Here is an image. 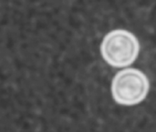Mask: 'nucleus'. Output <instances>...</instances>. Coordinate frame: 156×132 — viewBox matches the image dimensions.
<instances>
[{
  "label": "nucleus",
  "mask_w": 156,
  "mask_h": 132,
  "mask_svg": "<svg viewBox=\"0 0 156 132\" xmlns=\"http://www.w3.org/2000/svg\"><path fill=\"white\" fill-rule=\"evenodd\" d=\"M150 82L146 75L136 68H125L118 72L112 82V95L116 103L134 106L145 99Z\"/></svg>",
  "instance_id": "nucleus-2"
},
{
  "label": "nucleus",
  "mask_w": 156,
  "mask_h": 132,
  "mask_svg": "<svg viewBox=\"0 0 156 132\" xmlns=\"http://www.w3.org/2000/svg\"><path fill=\"white\" fill-rule=\"evenodd\" d=\"M140 43L137 37L125 29L109 32L101 45L103 59L112 67L125 68L132 65L138 57Z\"/></svg>",
  "instance_id": "nucleus-1"
}]
</instances>
